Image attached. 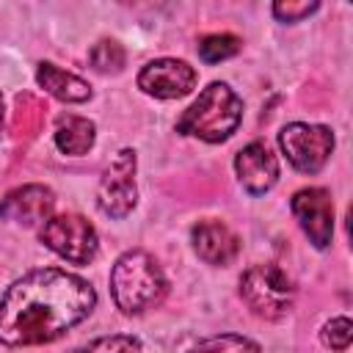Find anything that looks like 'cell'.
Returning a JSON list of instances; mask_svg holds the SVG:
<instances>
[{
	"instance_id": "cell-1",
	"label": "cell",
	"mask_w": 353,
	"mask_h": 353,
	"mask_svg": "<svg viewBox=\"0 0 353 353\" xmlns=\"http://www.w3.org/2000/svg\"><path fill=\"white\" fill-rule=\"evenodd\" d=\"M97 303L94 287L66 270L39 268L17 279L0 298V342L47 345L83 323Z\"/></svg>"
},
{
	"instance_id": "cell-2",
	"label": "cell",
	"mask_w": 353,
	"mask_h": 353,
	"mask_svg": "<svg viewBox=\"0 0 353 353\" xmlns=\"http://www.w3.org/2000/svg\"><path fill=\"white\" fill-rule=\"evenodd\" d=\"M168 281L152 254L124 251L110 268V295L124 314H141L163 301Z\"/></svg>"
},
{
	"instance_id": "cell-3",
	"label": "cell",
	"mask_w": 353,
	"mask_h": 353,
	"mask_svg": "<svg viewBox=\"0 0 353 353\" xmlns=\"http://www.w3.org/2000/svg\"><path fill=\"white\" fill-rule=\"evenodd\" d=\"M240 119H243V99L226 83L215 80L176 119V132L207 143H221L237 130Z\"/></svg>"
},
{
	"instance_id": "cell-4",
	"label": "cell",
	"mask_w": 353,
	"mask_h": 353,
	"mask_svg": "<svg viewBox=\"0 0 353 353\" xmlns=\"http://www.w3.org/2000/svg\"><path fill=\"white\" fill-rule=\"evenodd\" d=\"M240 298L248 303V309L256 317L279 320L292 309L295 287L292 279L279 265H251L240 276Z\"/></svg>"
},
{
	"instance_id": "cell-5",
	"label": "cell",
	"mask_w": 353,
	"mask_h": 353,
	"mask_svg": "<svg viewBox=\"0 0 353 353\" xmlns=\"http://www.w3.org/2000/svg\"><path fill=\"white\" fill-rule=\"evenodd\" d=\"M39 240L52 254H58L61 259H66L72 265H88L97 256V248H99L97 229L77 212L50 215L41 223Z\"/></svg>"
},
{
	"instance_id": "cell-6",
	"label": "cell",
	"mask_w": 353,
	"mask_h": 353,
	"mask_svg": "<svg viewBox=\"0 0 353 353\" xmlns=\"http://www.w3.org/2000/svg\"><path fill=\"white\" fill-rule=\"evenodd\" d=\"M279 146L287 154L290 165L301 174H317L331 152H334V132L323 124H306V121H292L284 124L279 132Z\"/></svg>"
},
{
	"instance_id": "cell-7",
	"label": "cell",
	"mask_w": 353,
	"mask_h": 353,
	"mask_svg": "<svg viewBox=\"0 0 353 353\" xmlns=\"http://www.w3.org/2000/svg\"><path fill=\"white\" fill-rule=\"evenodd\" d=\"M135 152L121 149L102 171L99 188H97V204L110 218H127L132 207L138 204V188H135Z\"/></svg>"
},
{
	"instance_id": "cell-8",
	"label": "cell",
	"mask_w": 353,
	"mask_h": 353,
	"mask_svg": "<svg viewBox=\"0 0 353 353\" xmlns=\"http://www.w3.org/2000/svg\"><path fill=\"white\" fill-rule=\"evenodd\" d=\"M303 234L314 248H328L334 237V201L325 188H301L290 201Z\"/></svg>"
},
{
	"instance_id": "cell-9",
	"label": "cell",
	"mask_w": 353,
	"mask_h": 353,
	"mask_svg": "<svg viewBox=\"0 0 353 353\" xmlns=\"http://www.w3.org/2000/svg\"><path fill=\"white\" fill-rule=\"evenodd\" d=\"M196 80V69L179 58H157L138 72V88L157 99H179L193 91Z\"/></svg>"
},
{
	"instance_id": "cell-10",
	"label": "cell",
	"mask_w": 353,
	"mask_h": 353,
	"mask_svg": "<svg viewBox=\"0 0 353 353\" xmlns=\"http://www.w3.org/2000/svg\"><path fill=\"white\" fill-rule=\"evenodd\" d=\"M234 174L251 196H262L279 182V160L265 141H251L237 152Z\"/></svg>"
},
{
	"instance_id": "cell-11",
	"label": "cell",
	"mask_w": 353,
	"mask_h": 353,
	"mask_svg": "<svg viewBox=\"0 0 353 353\" xmlns=\"http://www.w3.org/2000/svg\"><path fill=\"white\" fill-rule=\"evenodd\" d=\"M52 207H55V193L50 188L22 185L0 199V218L22 226H33V223H44L52 215Z\"/></svg>"
},
{
	"instance_id": "cell-12",
	"label": "cell",
	"mask_w": 353,
	"mask_h": 353,
	"mask_svg": "<svg viewBox=\"0 0 353 353\" xmlns=\"http://www.w3.org/2000/svg\"><path fill=\"white\" fill-rule=\"evenodd\" d=\"M190 243L199 259H204L207 265H229L240 251L237 234L223 221H212V218L199 221L190 229Z\"/></svg>"
},
{
	"instance_id": "cell-13",
	"label": "cell",
	"mask_w": 353,
	"mask_h": 353,
	"mask_svg": "<svg viewBox=\"0 0 353 353\" xmlns=\"http://www.w3.org/2000/svg\"><path fill=\"white\" fill-rule=\"evenodd\" d=\"M36 80L47 94H52L61 102H85V99H91V85L83 77H77V74H72V72H66L55 63L41 61L39 69H36Z\"/></svg>"
},
{
	"instance_id": "cell-14",
	"label": "cell",
	"mask_w": 353,
	"mask_h": 353,
	"mask_svg": "<svg viewBox=\"0 0 353 353\" xmlns=\"http://www.w3.org/2000/svg\"><path fill=\"white\" fill-rule=\"evenodd\" d=\"M94 138H97V127L91 119H83V116H58L55 121V146L63 152V154H85L91 146H94Z\"/></svg>"
},
{
	"instance_id": "cell-15",
	"label": "cell",
	"mask_w": 353,
	"mask_h": 353,
	"mask_svg": "<svg viewBox=\"0 0 353 353\" xmlns=\"http://www.w3.org/2000/svg\"><path fill=\"white\" fill-rule=\"evenodd\" d=\"M190 353H262L259 345L240 334H218L210 339H201Z\"/></svg>"
},
{
	"instance_id": "cell-16",
	"label": "cell",
	"mask_w": 353,
	"mask_h": 353,
	"mask_svg": "<svg viewBox=\"0 0 353 353\" xmlns=\"http://www.w3.org/2000/svg\"><path fill=\"white\" fill-rule=\"evenodd\" d=\"M240 52V39L232 33H210L199 41V58L204 63H218Z\"/></svg>"
},
{
	"instance_id": "cell-17",
	"label": "cell",
	"mask_w": 353,
	"mask_h": 353,
	"mask_svg": "<svg viewBox=\"0 0 353 353\" xmlns=\"http://www.w3.org/2000/svg\"><path fill=\"white\" fill-rule=\"evenodd\" d=\"M124 58H127V55H124L121 44H119V41H110V39L97 41V44L91 47V52H88L91 66H94L97 72H102V74H116V72H121Z\"/></svg>"
},
{
	"instance_id": "cell-18",
	"label": "cell",
	"mask_w": 353,
	"mask_h": 353,
	"mask_svg": "<svg viewBox=\"0 0 353 353\" xmlns=\"http://www.w3.org/2000/svg\"><path fill=\"white\" fill-rule=\"evenodd\" d=\"M74 353H143L141 342L135 336H127V334H110V336H99L88 345H83L80 350Z\"/></svg>"
},
{
	"instance_id": "cell-19",
	"label": "cell",
	"mask_w": 353,
	"mask_h": 353,
	"mask_svg": "<svg viewBox=\"0 0 353 353\" xmlns=\"http://www.w3.org/2000/svg\"><path fill=\"white\" fill-rule=\"evenodd\" d=\"M320 339H323L325 347L342 353V350L350 347V339H353V323H350L347 317H334V320H328V323L323 325Z\"/></svg>"
},
{
	"instance_id": "cell-20",
	"label": "cell",
	"mask_w": 353,
	"mask_h": 353,
	"mask_svg": "<svg viewBox=\"0 0 353 353\" xmlns=\"http://www.w3.org/2000/svg\"><path fill=\"white\" fill-rule=\"evenodd\" d=\"M320 8V3H292V0H281V3H273V17L276 19H281V22H301V19H306L309 14H314Z\"/></svg>"
},
{
	"instance_id": "cell-21",
	"label": "cell",
	"mask_w": 353,
	"mask_h": 353,
	"mask_svg": "<svg viewBox=\"0 0 353 353\" xmlns=\"http://www.w3.org/2000/svg\"><path fill=\"white\" fill-rule=\"evenodd\" d=\"M3 116L6 113H3V97H0V132H3Z\"/></svg>"
}]
</instances>
